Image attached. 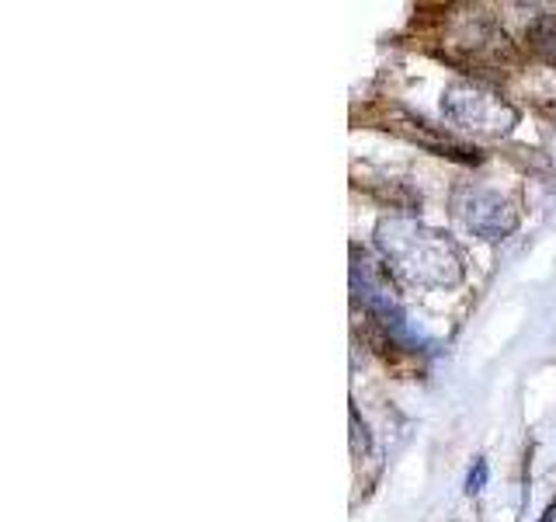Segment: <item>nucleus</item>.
Here are the masks:
<instances>
[{"mask_svg":"<svg viewBox=\"0 0 556 522\" xmlns=\"http://www.w3.org/2000/svg\"><path fill=\"white\" fill-rule=\"evenodd\" d=\"M486 460H477L473 463V470H469V477H466V495H480L483 492V484H486Z\"/></svg>","mask_w":556,"mask_h":522,"instance_id":"obj_6","label":"nucleus"},{"mask_svg":"<svg viewBox=\"0 0 556 522\" xmlns=\"http://www.w3.org/2000/svg\"><path fill=\"white\" fill-rule=\"evenodd\" d=\"M442 112L456 122V126L469 133H483V136H501L515 126V109L501 95H494L491 87L483 84H469L459 80L452 84L442 95Z\"/></svg>","mask_w":556,"mask_h":522,"instance_id":"obj_2","label":"nucleus"},{"mask_svg":"<svg viewBox=\"0 0 556 522\" xmlns=\"http://www.w3.org/2000/svg\"><path fill=\"white\" fill-rule=\"evenodd\" d=\"M352 286H355V296L369 307V313H376L382 327H404V310H400L396 296L390 289V272L376 265L362 254H355V265H352Z\"/></svg>","mask_w":556,"mask_h":522,"instance_id":"obj_4","label":"nucleus"},{"mask_svg":"<svg viewBox=\"0 0 556 522\" xmlns=\"http://www.w3.org/2000/svg\"><path fill=\"white\" fill-rule=\"evenodd\" d=\"M456 216L483 240H504L518 223V213L508 199H501L491 188H459L452 196Z\"/></svg>","mask_w":556,"mask_h":522,"instance_id":"obj_3","label":"nucleus"},{"mask_svg":"<svg viewBox=\"0 0 556 522\" xmlns=\"http://www.w3.org/2000/svg\"><path fill=\"white\" fill-rule=\"evenodd\" d=\"M382 258L417 286H452L463 275V254L445 234L414 220H382L376 231Z\"/></svg>","mask_w":556,"mask_h":522,"instance_id":"obj_1","label":"nucleus"},{"mask_svg":"<svg viewBox=\"0 0 556 522\" xmlns=\"http://www.w3.org/2000/svg\"><path fill=\"white\" fill-rule=\"evenodd\" d=\"M539 522H556V501H553L549 509L543 512V519H539Z\"/></svg>","mask_w":556,"mask_h":522,"instance_id":"obj_7","label":"nucleus"},{"mask_svg":"<svg viewBox=\"0 0 556 522\" xmlns=\"http://www.w3.org/2000/svg\"><path fill=\"white\" fill-rule=\"evenodd\" d=\"M529 46H532L549 66H556V14L535 17L532 28H529Z\"/></svg>","mask_w":556,"mask_h":522,"instance_id":"obj_5","label":"nucleus"}]
</instances>
